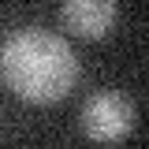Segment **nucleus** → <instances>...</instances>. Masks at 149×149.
I'll list each match as a JSON object with an SVG mask.
<instances>
[{"label": "nucleus", "instance_id": "obj_1", "mask_svg": "<svg viewBox=\"0 0 149 149\" xmlns=\"http://www.w3.org/2000/svg\"><path fill=\"white\" fill-rule=\"evenodd\" d=\"M0 78L30 104H56L78 82V56L63 37L26 26L8 37L0 52Z\"/></svg>", "mask_w": 149, "mask_h": 149}, {"label": "nucleus", "instance_id": "obj_3", "mask_svg": "<svg viewBox=\"0 0 149 149\" xmlns=\"http://www.w3.org/2000/svg\"><path fill=\"white\" fill-rule=\"evenodd\" d=\"M119 15V4L116 0H60V19L74 37H86V41H101L112 34Z\"/></svg>", "mask_w": 149, "mask_h": 149}, {"label": "nucleus", "instance_id": "obj_2", "mask_svg": "<svg viewBox=\"0 0 149 149\" xmlns=\"http://www.w3.org/2000/svg\"><path fill=\"white\" fill-rule=\"evenodd\" d=\"M138 123V112L130 104V97L119 90H97L82 101L78 112V127L90 142H123Z\"/></svg>", "mask_w": 149, "mask_h": 149}]
</instances>
